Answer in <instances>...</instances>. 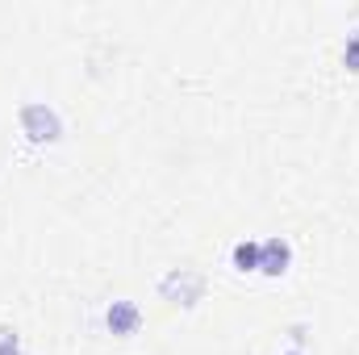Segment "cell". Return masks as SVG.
Listing matches in <instances>:
<instances>
[{"mask_svg": "<svg viewBox=\"0 0 359 355\" xmlns=\"http://www.w3.org/2000/svg\"><path fill=\"white\" fill-rule=\"evenodd\" d=\"M17 121H21V134H25L29 142H38V147H50V142L63 138V117H59L46 100H25V105L17 109Z\"/></svg>", "mask_w": 359, "mask_h": 355, "instance_id": "obj_1", "label": "cell"}, {"mask_svg": "<svg viewBox=\"0 0 359 355\" xmlns=\"http://www.w3.org/2000/svg\"><path fill=\"white\" fill-rule=\"evenodd\" d=\"M159 293H163V301L192 309V305L205 297V276H201V272H192V267H172V272L159 280Z\"/></svg>", "mask_w": 359, "mask_h": 355, "instance_id": "obj_2", "label": "cell"}, {"mask_svg": "<svg viewBox=\"0 0 359 355\" xmlns=\"http://www.w3.org/2000/svg\"><path fill=\"white\" fill-rule=\"evenodd\" d=\"M104 326H109V335H117V339H130V335H138L142 330V309H138V301H109V309H104Z\"/></svg>", "mask_w": 359, "mask_h": 355, "instance_id": "obj_3", "label": "cell"}, {"mask_svg": "<svg viewBox=\"0 0 359 355\" xmlns=\"http://www.w3.org/2000/svg\"><path fill=\"white\" fill-rule=\"evenodd\" d=\"M292 267V243L284 239V234H271L259 243V276H284Z\"/></svg>", "mask_w": 359, "mask_h": 355, "instance_id": "obj_4", "label": "cell"}, {"mask_svg": "<svg viewBox=\"0 0 359 355\" xmlns=\"http://www.w3.org/2000/svg\"><path fill=\"white\" fill-rule=\"evenodd\" d=\"M230 267L234 272H259V243L255 239H238L230 247Z\"/></svg>", "mask_w": 359, "mask_h": 355, "instance_id": "obj_5", "label": "cell"}, {"mask_svg": "<svg viewBox=\"0 0 359 355\" xmlns=\"http://www.w3.org/2000/svg\"><path fill=\"white\" fill-rule=\"evenodd\" d=\"M343 67L347 72H359V29H351L347 42H343Z\"/></svg>", "mask_w": 359, "mask_h": 355, "instance_id": "obj_6", "label": "cell"}, {"mask_svg": "<svg viewBox=\"0 0 359 355\" xmlns=\"http://www.w3.org/2000/svg\"><path fill=\"white\" fill-rule=\"evenodd\" d=\"M0 355H21V339L13 330H0Z\"/></svg>", "mask_w": 359, "mask_h": 355, "instance_id": "obj_7", "label": "cell"}, {"mask_svg": "<svg viewBox=\"0 0 359 355\" xmlns=\"http://www.w3.org/2000/svg\"><path fill=\"white\" fill-rule=\"evenodd\" d=\"M284 355H301V351H284Z\"/></svg>", "mask_w": 359, "mask_h": 355, "instance_id": "obj_8", "label": "cell"}]
</instances>
